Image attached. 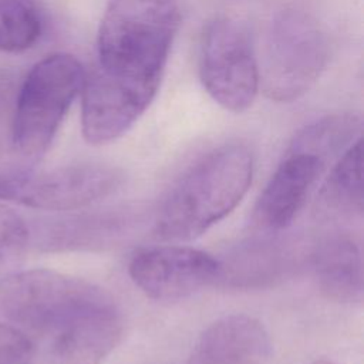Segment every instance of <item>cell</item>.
<instances>
[{
    "instance_id": "cell-3",
    "label": "cell",
    "mask_w": 364,
    "mask_h": 364,
    "mask_svg": "<svg viewBox=\"0 0 364 364\" xmlns=\"http://www.w3.org/2000/svg\"><path fill=\"white\" fill-rule=\"evenodd\" d=\"M252 178L253 156L245 145L213 149L169 191L156 212L155 235L172 243L199 237L240 203Z\"/></svg>"
},
{
    "instance_id": "cell-16",
    "label": "cell",
    "mask_w": 364,
    "mask_h": 364,
    "mask_svg": "<svg viewBox=\"0 0 364 364\" xmlns=\"http://www.w3.org/2000/svg\"><path fill=\"white\" fill-rule=\"evenodd\" d=\"M26 351V336L18 328L0 321V364H20Z\"/></svg>"
},
{
    "instance_id": "cell-9",
    "label": "cell",
    "mask_w": 364,
    "mask_h": 364,
    "mask_svg": "<svg viewBox=\"0 0 364 364\" xmlns=\"http://www.w3.org/2000/svg\"><path fill=\"white\" fill-rule=\"evenodd\" d=\"M220 272L222 262L210 253L176 243L142 249L128 264L134 284L158 301L186 299L216 283Z\"/></svg>"
},
{
    "instance_id": "cell-17",
    "label": "cell",
    "mask_w": 364,
    "mask_h": 364,
    "mask_svg": "<svg viewBox=\"0 0 364 364\" xmlns=\"http://www.w3.org/2000/svg\"><path fill=\"white\" fill-rule=\"evenodd\" d=\"M311 364H338V363H334V361H330V360H317Z\"/></svg>"
},
{
    "instance_id": "cell-6",
    "label": "cell",
    "mask_w": 364,
    "mask_h": 364,
    "mask_svg": "<svg viewBox=\"0 0 364 364\" xmlns=\"http://www.w3.org/2000/svg\"><path fill=\"white\" fill-rule=\"evenodd\" d=\"M84 80L81 63L67 53L50 54L33 65L16 102V151L27 158H38L48 149L73 101L82 91Z\"/></svg>"
},
{
    "instance_id": "cell-14",
    "label": "cell",
    "mask_w": 364,
    "mask_h": 364,
    "mask_svg": "<svg viewBox=\"0 0 364 364\" xmlns=\"http://www.w3.org/2000/svg\"><path fill=\"white\" fill-rule=\"evenodd\" d=\"M40 34L41 21L30 0H0V51H26Z\"/></svg>"
},
{
    "instance_id": "cell-8",
    "label": "cell",
    "mask_w": 364,
    "mask_h": 364,
    "mask_svg": "<svg viewBox=\"0 0 364 364\" xmlns=\"http://www.w3.org/2000/svg\"><path fill=\"white\" fill-rule=\"evenodd\" d=\"M124 173L112 166L81 164L46 172H11L9 202L47 212L87 208L115 193Z\"/></svg>"
},
{
    "instance_id": "cell-10",
    "label": "cell",
    "mask_w": 364,
    "mask_h": 364,
    "mask_svg": "<svg viewBox=\"0 0 364 364\" xmlns=\"http://www.w3.org/2000/svg\"><path fill=\"white\" fill-rule=\"evenodd\" d=\"M272 341L264 326L247 314L225 316L199 336L189 364H269Z\"/></svg>"
},
{
    "instance_id": "cell-13",
    "label": "cell",
    "mask_w": 364,
    "mask_h": 364,
    "mask_svg": "<svg viewBox=\"0 0 364 364\" xmlns=\"http://www.w3.org/2000/svg\"><path fill=\"white\" fill-rule=\"evenodd\" d=\"M316 213L321 219L363 215V139L357 138L334 162L318 186Z\"/></svg>"
},
{
    "instance_id": "cell-15",
    "label": "cell",
    "mask_w": 364,
    "mask_h": 364,
    "mask_svg": "<svg viewBox=\"0 0 364 364\" xmlns=\"http://www.w3.org/2000/svg\"><path fill=\"white\" fill-rule=\"evenodd\" d=\"M30 247L28 222L0 202V279L16 272Z\"/></svg>"
},
{
    "instance_id": "cell-4",
    "label": "cell",
    "mask_w": 364,
    "mask_h": 364,
    "mask_svg": "<svg viewBox=\"0 0 364 364\" xmlns=\"http://www.w3.org/2000/svg\"><path fill=\"white\" fill-rule=\"evenodd\" d=\"M360 131L361 121L354 114L326 115L300 129L256 202L255 225L267 232L289 228L328 165L360 136Z\"/></svg>"
},
{
    "instance_id": "cell-7",
    "label": "cell",
    "mask_w": 364,
    "mask_h": 364,
    "mask_svg": "<svg viewBox=\"0 0 364 364\" xmlns=\"http://www.w3.org/2000/svg\"><path fill=\"white\" fill-rule=\"evenodd\" d=\"M249 28L235 17L222 16L205 28L199 75L215 102L232 112L246 111L259 91V64Z\"/></svg>"
},
{
    "instance_id": "cell-5",
    "label": "cell",
    "mask_w": 364,
    "mask_h": 364,
    "mask_svg": "<svg viewBox=\"0 0 364 364\" xmlns=\"http://www.w3.org/2000/svg\"><path fill=\"white\" fill-rule=\"evenodd\" d=\"M330 58L328 38L309 13L284 9L266 33L259 64V88L267 98L291 102L320 78Z\"/></svg>"
},
{
    "instance_id": "cell-12",
    "label": "cell",
    "mask_w": 364,
    "mask_h": 364,
    "mask_svg": "<svg viewBox=\"0 0 364 364\" xmlns=\"http://www.w3.org/2000/svg\"><path fill=\"white\" fill-rule=\"evenodd\" d=\"M30 225V246L41 252L94 247L121 235L124 219L117 215H80L41 219Z\"/></svg>"
},
{
    "instance_id": "cell-2",
    "label": "cell",
    "mask_w": 364,
    "mask_h": 364,
    "mask_svg": "<svg viewBox=\"0 0 364 364\" xmlns=\"http://www.w3.org/2000/svg\"><path fill=\"white\" fill-rule=\"evenodd\" d=\"M121 313L100 286L48 269L13 272L0 279V321L27 340H41Z\"/></svg>"
},
{
    "instance_id": "cell-11",
    "label": "cell",
    "mask_w": 364,
    "mask_h": 364,
    "mask_svg": "<svg viewBox=\"0 0 364 364\" xmlns=\"http://www.w3.org/2000/svg\"><path fill=\"white\" fill-rule=\"evenodd\" d=\"M314 279L320 291L337 303L363 299V257L360 242L348 233L323 239L311 255Z\"/></svg>"
},
{
    "instance_id": "cell-1",
    "label": "cell",
    "mask_w": 364,
    "mask_h": 364,
    "mask_svg": "<svg viewBox=\"0 0 364 364\" xmlns=\"http://www.w3.org/2000/svg\"><path fill=\"white\" fill-rule=\"evenodd\" d=\"M181 23L178 0H109L95 63L82 85L81 129L91 145L122 136L155 98Z\"/></svg>"
}]
</instances>
